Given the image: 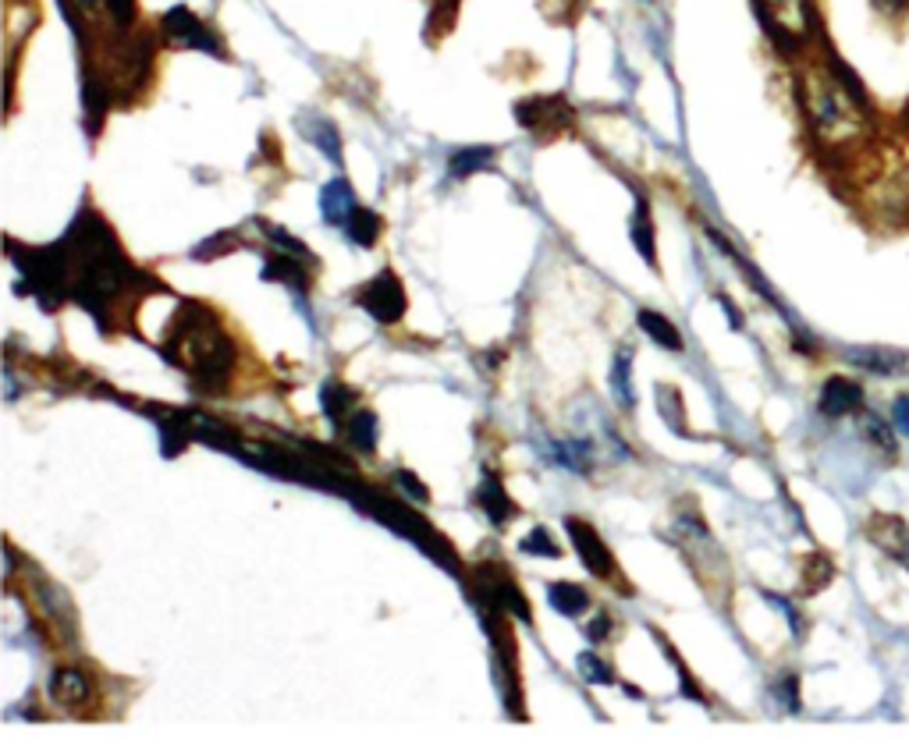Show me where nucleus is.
I'll list each match as a JSON object with an SVG mask.
<instances>
[{"label":"nucleus","instance_id":"obj_1","mask_svg":"<svg viewBox=\"0 0 909 752\" xmlns=\"http://www.w3.org/2000/svg\"><path fill=\"white\" fill-rule=\"evenodd\" d=\"M796 93H800L807 129L824 149L857 146L871 135V110H866L852 75H846L838 64H810L800 75Z\"/></svg>","mask_w":909,"mask_h":752},{"label":"nucleus","instance_id":"obj_2","mask_svg":"<svg viewBox=\"0 0 909 752\" xmlns=\"http://www.w3.org/2000/svg\"><path fill=\"white\" fill-rule=\"evenodd\" d=\"M168 359L196 376L203 391H220L231 380L235 369V344L225 330H220L217 316L206 305L185 302L182 313L168 330Z\"/></svg>","mask_w":909,"mask_h":752},{"label":"nucleus","instance_id":"obj_3","mask_svg":"<svg viewBox=\"0 0 909 752\" xmlns=\"http://www.w3.org/2000/svg\"><path fill=\"white\" fill-rule=\"evenodd\" d=\"M753 8L781 50H800L814 33V0H753Z\"/></svg>","mask_w":909,"mask_h":752},{"label":"nucleus","instance_id":"obj_4","mask_svg":"<svg viewBox=\"0 0 909 752\" xmlns=\"http://www.w3.org/2000/svg\"><path fill=\"white\" fill-rule=\"evenodd\" d=\"M360 305L377 324H398L405 316V288L391 270H384L360 291Z\"/></svg>","mask_w":909,"mask_h":752},{"label":"nucleus","instance_id":"obj_5","mask_svg":"<svg viewBox=\"0 0 909 752\" xmlns=\"http://www.w3.org/2000/svg\"><path fill=\"white\" fill-rule=\"evenodd\" d=\"M565 529H569V536H572V547L575 554L583 557V565L590 568V575H597V579H615V557L611 550L604 547V539L597 536V529L590 525V522H580V519H565Z\"/></svg>","mask_w":909,"mask_h":752},{"label":"nucleus","instance_id":"obj_6","mask_svg":"<svg viewBox=\"0 0 909 752\" xmlns=\"http://www.w3.org/2000/svg\"><path fill=\"white\" fill-rule=\"evenodd\" d=\"M163 36L171 39L174 47H192V50H206V53H214V58H220V44H217V36L206 29V25L192 15L189 8H174L163 15Z\"/></svg>","mask_w":909,"mask_h":752},{"label":"nucleus","instance_id":"obj_7","mask_svg":"<svg viewBox=\"0 0 909 752\" xmlns=\"http://www.w3.org/2000/svg\"><path fill=\"white\" fill-rule=\"evenodd\" d=\"M516 118L522 129H530L533 135L544 138V135H558L572 114L561 107V100H555V96H533V100L516 107Z\"/></svg>","mask_w":909,"mask_h":752},{"label":"nucleus","instance_id":"obj_8","mask_svg":"<svg viewBox=\"0 0 909 752\" xmlns=\"http://www.w3.org/2000/svg\"><path fill=\"white\" fill-rule=\"evenodd\" d=\"M50 700L64 709H82L93 700V678L82 667H58L50 675Z\"/></svg>","mask_w":909,"mask_h":752},{"label":"nucleus","instance_id":"obj_9","mask_svg":"<svg viewBox=\"0 0 909 752\" xmlns=\"http://www.w3.org/2000/svg\"><path fill=\"white\" fill-rule=\"evenodd\" d=\"M874 199L885 203L888 210H895L899 217H909V153L881 171L877 185H874Z\"/></svg>","mask_w":909,"mask_h":752},{"label":"nucleus","instance_id":"obj_10","mask_svg":"<svg viewBox=\"0 0 909 752\" xmlns=\"http://www.w3.org/2000/svg\"><path fill=\"white\" fill-rule=\"evenodd\" d=\"M863 405V387L849 376H832L828 384L821 387V412L828 420H843V415L857 412Z\"/></svg>","mask_w":909,"mask_h":752},{"label":"nucleus","instance_id":"obj_11","mask_svg":"<svg viewBox=\"0 0 909 752\" xmlns=\"http://www.w3.org/2000/svg\"><path fill=\"white\" fill-rule=\"evenodd\" d=\"M355 206H360V199H355V192H352V185L346 178H330L327 185L320 189V214H324L327 225L341 228Z\"/></svg>","mask_w":909,"mask_h":752},{"label":"nucleus","instance_id":"obj_12","mask_svg":"<svg viewBox=\"0 0 909 752\" xmlns=\"http://www.w3.org/2000/svg\"><path fill=\"white\" fill-rule=\"evenodd\" d=\"M476 500H480V508L487 511V519H490V522L505 525V522H512V519H516V505H512V500H508V494H505L501 480L487 476L484 483H480V490H476Z\"/></svg>","mask_w":909,"mask_h":752},{"label":"nucleus","instance_id":"obj_13","mask_svg":"<svg viewBox=\"0 0 909 752\" xmlns=\"http://www.w3.org/2000/svg\"><path fill=\"white\" fill-rule=\"evenodd\" d=\"M299 129L306 132V138L324 153V157L330 163H341V138H338V129L330 124L327 118H299Z\"/></svg>","mask_w":909,"mask_h":752},{"label":"nucleus","instance_id":"obj_14","mask_svg":"<svg viewBox=\"0 0 909 752\" xmlns=\"http://www.w3.org/2000/svg\"><path fill=\"white\" fill-rule=\"evenodd\" d=\"M341 228H346V234H349V242H352V245L369 248V245H377L384 220H380L374 210H366V206H355V210L349 214V220H346V225H341Z\"/></svg>","mask_w":909,"mask_h":752},{"label":"nucleus","instance_id":"obj_15","mask_svg":"<svg viewBox=\"0 0 909 752\" xmlns=\"http://www.w3.org/2000/svg\"><path fill=\"white\" fill-rule=\"evenodd\" d=\"M547 601L565 618H580L583 610L590 607L586 590L575 586V582H550V586H547Z\"/></svg>","mask_w":909,"mask_h":752},{"label":"nucleus","instance_id":"obj_16","mask_svg":"<svg viewBox=\"0 0 909 752\" xmlns=\"http://www.w3.org/2000/svg\"><path fill=\"white\" fill-rule=\"evenodd\" d=\"M637 319H640V330L651 333V341H657L660 348H671V352H679V348H682V333H679V327L671 324V319H665L654 310H640Z\"/></svg>","mask_w":909,"mask_h":752},{"label":"nucleus","instance_id":"obj_17","mask_svg":"<svg viewBox=\"0 0 909 752\" xmlns=\"http://www.w3.org/2000/svg\"><path fill=\"white\" fill-rule=\"evenodd\" d=\"M346 434H349L355 451H366L369 454V451L377 448V415L369 412V409L352 412L349 420H346Z\"/></svg>","mask_w":909,"mask_h":752},{"label":"nucleus","instance_id":"obj_18","mask_svg":"<svg viewBox=\"0 0 909 752\" xmlns=\"http://www.w3.org/2000/svg\"><path fill=\"white\" fill-rule=\"evenodd\" d=\"M498 157L490 146H470V149H455L451 153V160H448V171L451 178H470L476 171H484V167Z\"/></svg>","mask_w":909,"mask_h":752},{"label":"nucleus","instance_id":"obj_19","mask_svg":"<svg viewBox=\"0 0 909 752\" xmlns=\"http://www.w3.org/2000/svg\"><path fill=\"white\" fill-rule=\"evenodd\" d=\"M632 245L640 248V256L657 267V245H654V225H651V206L640 203L637 214H632Z\"/></svg>","mask_w":909,"mask_h":752},{"label":"nucleus","instance_id":"obj_20","mask_svg":"<svg viewBox=\"0 0 909 752\" xmlns=\"http://www.w3.org/2000/svg\"><path fill=\"white\" fill-rule=\"evenodd\" d=\"M320 401H324V412L330 415V423H346V412L352 409V391H349V387L324 384Z\"/></svg>","mask_w":909,"mask_h":752},{"label":"nucleus","instance_id":"obj_21","mask_svg":"<svg viewBox=\"0 0 909 752\" xmlns=\"http://www.w3.org/2000/svg\"><path fill=\"white\" fill-rule=\"evenodd\" d=\"M580 675H583V681H590V686H615V671L597 657V653H583Z\"/></svg>","mask_w":909,"mask_h":752},{"label":"nucleus","instance_id":"obj_22","mask_svg":"<svg viewBox=\"0 0 909 752\" xmlns=\"http://www.w3.org/2000/svg\"><path fill=\"white\" fill-rule=\"evenodd\" d=\"M519 547H522V554H533V557H558L561 554L558 543L547 536V529H533V533L522 539Z\"/></svg>","mask_w":909,"mask_h":752},{"label":"nucleus","instance_id":"obj_23","mask_svg":"<svg viewBox=\"0 0 909 752\" xmlns=\"http://www.w3.org/2000/svg\"><path fill=\"white\" fill-rule=\"evenodd\" d=\"M611 384H615V391L622 395L626 405H632V387H629V352H618V359H615V373H611Z\"/></svg>","mask_w":909,"mask_h":752},{"label":"nucleus","instance_id":"obj_24","mask_svg":"<svg viewBox=\"0 0 909 752\" xmlns=\"http://www.w3.org/2000/svg\"><path fill=\"white\" fill-rule=\"evenodd\" d=\"M852 359L863 362V366H871V373H895V366H899V355H892V352H857Z\"/></svg>","mask_w":909,"mask_h":752},{"label":"nucleus","instance_id":"obj_25","mask_svg":"<svg viewBox=\"0 0 909 752\" xmlns=\"http://www.w3.org/2000/svg\"><path fill=\"white\" fill-rule=\"evenodd\" d=\"M395 480H398V486H402V490H405L412 500H416V505H426V500H431V494H426V486H420V480L412 476V472H398Z\"/></svg>","mask_w":909,"mask_h":752},{"label":"nucleus","instance_id":"obj_26","mask_svg":"<svg viewBox=\"0 0 909 752\" xmlns=\"http://www.w3.org/2000/svg\"><path fill=\"white\" fill-rule=\"evenodd\" d=\"M866 434L874 437V444H881L888 454H895V434L885 426V423H877V420H866Z\"/></svg>","mask_w":909,"mask_h":752},{"label":"nucleus","instance_id":"obj_27","mask_svg":"<svg viewBox=\"0 0 909 752\" xmlns=\"http://www.w3.org/2000/svg\"><path fill=\"white\" fill-rule=\"evenodd\" d=\"M892 423H895L892 429H899V434H906V437H909V395L895 401V409H892Z\"/></svg>","mask_w":909,"mask_h":752},{"label":"nucleus","instance_id":"obj_28","mask_svg":"<svg viewBox=\"0 0 909 752\" xmlns=\"http://www.w3.org/2000/svg\"><path fill=\"white\" fill-rule=\"evenodd\" d=\"M608 635H611V618L608 615H597L594 621H590L586 639H590V643H601V639H608Z\"/></svg>","mask_w":909,"mask_h":752},{"label":"nucleus","instance_id":"obj_29","mask_svg":"<svg viewBox=\"0 0 909 752\" xmlns=\"http://www.w3.org/2000/svg\"><path fill=\"white\" fill-rule=\"evenodd\" d=\"M871 4L881 11V15H892V19H899L909 11V0H871Z\"/></svg>","mask_w":909,"mask_h":752},{"label":"nucleus","instance_id":"obj_30","mask_svg":"<svg viewBox=\"0 0 909 752\" xmlns=\"http://www.w3.org/2000/svg\"><path fill=\"white\" fill-rule=\"evenodd\" d=\"M778 700H785V706H789V709H800V700H796V681H792V678H785V686L778 689Z\"/></svg>","mask_w":909,"mask_h":752},{"label":"nucleus","instance_id":"obj_31","mask_svg":"<svg viewBox=\"0 0 909 752\" xmlns=\"http://www.w3.org/2000/svg\"><path fill=\"white\" fill-rule=\"evenodd\" d=\"M718 302H722V310H725V313H728V324H732V327H736V330H739V327H742V319H739V313H736V305H732V302H728V299H725V295H722V299H718Z\"/></svg>","mask_w":909,"mask_h":752}]
</instances>
